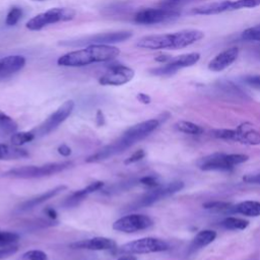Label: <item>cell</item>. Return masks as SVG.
I'll return each mask as SVG.
<instances>
[{
    "mask_svg": "<svg viewBox=\"0 0 260 260\" xmlns=\"http://www.w3.org/2000/svg\"><path fill=\"white\" fill-rule=\"evenodd\" d=\"M159 126V121L157 119H150L140 122L132 127L128 128L118 139L111 142L110 144L102 147L93 154L89 155L85 161L86 162H99L116 154L124 152L126 149L130 148L132 145L138 141L144 139L151 132H153Z\"/></svg>",
    "mask_w": 260,
    "mask_h": 260,
    "instance_id": "cell-1",
    "label": "cell"
},
{
    "mask_svg": "<svg viewBox=\"0 0 260 260\" xmlns=\"http://www.w3.org/2000/svg\"><path fill=\"white\" fill-rule=\"evenodd\" d=\"M120 50L111 45H89L83 49L68 52L57 60L64 67H82L92 63L107 62L117 58Z\"/></svg>",
    "mask_w": 260,
    "mask_h": 260,
    "instance_id": "cell-2",
    "label": "cell"
},
{
    "mask_svg": "<svg viewBox=\"0 0 260 260\" xmlns=\"http://www.w3.org/2000/svg\"><path fill=\"white\" fill-rule=\"evenodd\" d=\"M204 34L199 29H184L173 34L151 35L141 38L136 46L141 49H183L203 39Z\"/></svg>",
    "mask_w": 260,
    "mask_h": 260,
    "instance_id": "cell-3",
    "label": "cell"
},
{
    "mask_svg": "<svg viewBox=\"0 0 260 260\" xmlns=\"http://www.w3.org/2000/svg\"><path fill=\"white\" fill-rule=\"evenodd\" d=\"M72 166L71 161L50 162L42 166H25L14 168L3 173L4 177L17 178V179H35L51 176L60 173Z\"/></svg>",
    "mask_w": 260,
    "mask_h": 260,
    "instance_id": "cell-4",
    "label": "cell"
},
{
    "mask_svg": "<svg viewBox=\"0 0 260 260\" xmlns=\"http://www.w3.org/2000/svg\"><path fill=\"white\" fill-rule=\"evenodd\" d=\"M248 158V155L240 153H212L199 158L196 165L202 171H231Z\"/></svg>",
    "mask_w": 260,
    "mask_h": 260,
    "instance_id": "cell-5",
    "label": "cell"
},
{
    "mask_svg": "<svg viewBox=\"0 0 260 260\" xmlns=\"http://www.w3.org/2000/svg\"><path fill=\"white\" fill-rule=\"evenodd\" d=\"M75 10L67 7H55L30 18L25 26L29 30H40L50 24L65 22L75 17Z\"/></svg>",
    "mask_w": 260,
    "mask_h": 260,
    "instance_id": "cell-6",
    "label": "cell"
},
{
    "mask_svg": "<svg viewBox=\"0 0 260 260\" xmlns=\"http://www.w3.org/2000/svg\"><path fill=\"white\" fill-rule=\"evenodd\" d=\"M212 135L223 140L237 141L247 145L260 144V132L253 129L249 123L239 125L236 129H216Z\"/></svg>",
    "mask_w": 260,
    "mask_h": 260,
    "instance_id": "cell-7",
    "label": "cell"
},
{
    "mask_svg": "<svg viewBox=\"0 0 260 260\" xmlns=\"http://www.w3.org/2000/svg\"><path fill=\"white\" fill-rule=\"evenodd\" d=\"M183 188L184 183L182 181H174L162 186H157L155 188H152L144 195H142L139 199H137L135 202L129 205L127 209L132 210L152 205L153 203L181 191Z\"/></svg>",
    "mask_w": 260,
    "mask_h": 260,
    "instance_id": "cell-8",
    "label": "cell"
},
{
    "mask_svg": "<svg viewBox=\"0 0 260 260\" xmlns=\"http://www.w3.org/2000/svg\"><path fill=\"white\" fill-rule=\"evenodd\" d=\"M74 109V102L68 100L64 102L53 114H51L44 122L38 125L36 128L31 129L35 138L43 137L53 130H55L61 123H63L72 113Z\"/></svg>",
    "mask_w": 260,
    "mask_h": 260,
    "instance_id": "cell-9",
    "label": "cell"
},
{
    "mask_svg": "<svg viewBox=\"0 0 260 260\" xmlns=\"http://www.w3.org/2000/svg\"><path fill=\"white\" fill-rule=\"evenodd\" d=\"M132 37L131 31L121 30V31H112V32H101L86 38L78 39L75 41H61L59 45L70 46V47H80V46H89V45H111L115 43H121L127 41Z\"/></svg>",
    "mask_w": 260,
    "mask_h": 260,
    "instance_id": "cell-10",
    "label": "cell"
},
{
    "mask_svg": "<svg viewBox=\"0 0 260 260\" xmlns=\"http://www.w3.org/2000/svg\"><path fill=\"white\" fill-rule=\"evenodd\" d=\"M169 249V244L157 238L147 237L131 241L119 248L120 253L124 254H149L164 252Z\"/></svg>",
    "mask_w": 260,
    "mask_h": 260,
    "instance_id": "cell-11",
    "label": "cell"
},
{
    "mask_svg": "<svg viewBox=\"0 0 260 260\" xmlns=\"http://www.w3.org/2000/svg\"><path fill=\"white\" fill-rule=\"evenodd\" d=\"M180 16V12L162 7V8H145L139 10L134 15V21L138 24H144V25H150V24H156L161 23L166 21H170L173 19H176Z\"/></svg>",
    "mask_w": 260,
    "mask_h": 260,
    "instance_id": "cell-12",
    "label": "cell"
},
{
    "mask_svg": "<svg viewBox=\"0 0 260 260\" xmlns=\"http://www.w3.org/2000/svg\"><path fill=\"white\" fill-rule=\"evenodd\" d=\"M153 224L152 219L145 214L132 213L117 219L113 223V229L118 232L132 234L149 229Z\"/></svg>",
    "mask_w": 260,
    "mask_h": 260,
    "instance_id": "cell-13",
    "label": "cell"
},
{
    "mask_svg": "<svg viewBox=\"0 0 260 260\" xmlns=\"http://www.w3.org/2000/svg\"><path fill=\"white\" fill-rule=\"evenodd\" d=\"M200 59V54L193 52L188 54H183L178 56L177 58L171 60L162 66L153 68L150 70V73L158 76H169L176 73L178 70L186 67H190L195 65Z\"/></svg>",
    "mask_w": 260,
    "mask_h": 260,
    "instance_id": "cell-14",
    "label": "cell"
},
{
    "mask_svg": "<svg viewBox=\"0 0 260 260\" xmlns=\"http://www.w3.org/2000/svg\"><path fill=\"white\" fill-rule=\"evenodd\" d=\"M134 70L123 64H114L100 77L99 83L102 85L119 86L129 82L134 77Z\"/></svg>",
    "mask_w": 260,
    "mask_h": 260,
    "instance_id": "cell-15",
    "label": "cell"
},
{
    "mask_svg": "<svg viewBox=\"0 0 260 260\" xmlns=\"http://www.w3.org/2000/svg\"><path fill=\"white\" fill-rule=\"evenodd\" d=\"M71 249L79 250H91V251H105L116 248V242L106 237H94L91 239L80 240L73 242L69 245Z\"/></svg>",
    "mask_w": 260,
    "mask_h": 260,
    "instance_id": "cell-16",
    "label": "cell"
},
{
    "mask_svg": "<svg viewBox=\"0 0 260 260\" xmlns=\"http://www.w3.org/2000/svg\"><path fill=\"white\" fill-rule=\"evenodd\" d=\"M25 65V58L21 55H9L0 59V81L10 78Z\"/></svg>",
    "mask_w": 260,
    "mask_h": 260,
    "instance_id": "cell-17",
    "label": "cell"
},
{
    "mask_svg": "<svg viewBox=\"0 0 260 260\" xmlns=\"http://www.w3.org/2000/svg\"><path fill=\"white\" fill-rule=\"evenodd\" d=\"M239 56V49L232 47L220 52L208 63V69L214 72H219L231 66Z\"/></svg>",
    "mask_w": 260,
    "mask_h": 260,
    "instance_id": "cell-18",
    "label": "cell"
},
{
    "mask_svg": "<svg viewBox=\"0 0 260 260\" xmlns=\"http://www.w3.org/2000/svg\"><path fill=\"white\" fill-rule=\"evenodd\" d=\"M66 189H67L66 185H59V186H57V187H55L53 189H50V190H48V191H46V192H44V193H42V194H40L38 196H35V197H32V198L22 202L19 205L18 209L20 211H26V210L32 209L34 207L44 203L45 201H47V200L57 196L58 194H60L62 191L66 190Z\"/></svg>",
    "mask_w": 260,
    "mask_h": 260,
    "instance_id": "cell-19",
    "label": "cell"
},
{
    "mask_svg": "<svg viewBox=\"0 0 260 260\" xmlns=\"http://www.w3.org/2000/svg\"><path fill=\"white\" fill-rule=\"evenodd\" d=\"M226 11H232V0H222L202 4L192 9V13L199 15H213Z\"/></svg>",
    "mask_w": 260,
    "mask_h": 260,
    "instance_id": "cell-20",
    "label": "cell"
},
{
    "mask_svg": "<svg viewBox=\"0 0 260 260\" xmlns=\"http://www.w3.org/2000/svg\"><path fill=\"white\" fill-rule=\"evenodd\" d=\"M104 186V183L102 181H95L90 183L89 185H87L86 187H84L83 189L77 190L75 192H73L64 202V204L66 206H74L76 204H78L80 201H82L87 195H89L90 193H93L98 190H100L102 187Z\"/></svg>",
    "mask_w": 260,
    "mask_h": 260,
    "instance_id": "cell-21",
    "label": "cell"
},
{
    "mask_svg": "<svg viewBox=\"0 0 260 260\" xmlns=\"http://www.w3.org/2000/svg\"><path fill=\"white\" fill-rule=\"evenodd\" d=\"M240 213L246 216H260V202L259 201H253V200H247L240 202L233 207V213Z\"/></svg>",
    "mask_w": 260,
    "mask_h": 260,
    "instance_id": "cell-22",
    "label": "cell"
},
{
    "mask_svg": "<svg viewBox=\"0 0 260 260\" xmlns=\"http://www.w3.org/2000/svg\"><path fill=\"white\" fill-rule=\"evenodd\" d=\"M28 156V152L19 146L0 143V160L17 159Z\"/></svg>",
    "mask_w": 260,
    "mask_h": 260,
    "instance_id": "cell-23",
    "label": "cell"
},
{
    "mask_svg": "<svg viewBox=\"0 0 260 260\" xmlns=\"http://www.w3.org/2000/svg\"><path fill=\"white\" fill-rule=\"evenodd\" d=\"M216 238V233L212 230H203L200 231L192 240L190 249L197 250L206 247L210 243H212Z\"/></svg>",
    "mask_w": 260,
    "mask_h": 260,
    "instance_id": "cell-24",
    "label": "cell"
},
{
    "mask_svg": "<svg viewBox=\"0 0 260 260\" xmlns=\"http://www.w3.org/2000/svg\"><path fill=\"white\" fill-rule=\"evenodd\" d=\"M17 130L16 122L0 110V134L2 136L12 135Z\"/></svg>",
    "mask_w": 260,
    "mask_h": 260,
    "instance_id": "cell-25",
    "label": "cell"
},
{
    "mask_svg": "<svg viewBox=\"0 0 260 260\" xmlns=\"http://www.w3.org/2000/svg\"><path fill=\"white\" fill-rule=\"evenodd\" d=\"M220 224L226 230L241 231V230H245L249 225V221L244 218H240V217L228 216L222 219Z\"/></svg>",
    "mask_w": 260,
    "mask_h": 260,
    "instance_id": "cell-26",
    "label": "cell"
},
{
    "mask_svg": "<svg viewBox=\"0 0 260 260\" xmlns=\"http://www.w3.org/2000/svg\"><path fill=\"white\" fill-rule=\"evenodd\" d=\"M175 127L180 132H183L185 134H191V135H199L203 132V129L198 126L195 123L189 122V121H179L175 124Z\"/></svg>",
    "mask_w": 260,
    "mask_h": 260,
    "instance_id": "cell-27",
    "label": "cell"
},
{
    "mask_svg": "<svg viewBox=\"0 0 260 260\" xmlns=\"http://www.w3.org/2000/svg\"><path fill=\"white\" fill-rule=\"evenodd\" d=\"M35 139L34 133L30 131H22V132H15L12 134L10 141L12 145L20 146L26 142H30Z\"/></svg>",
    "mask_w": 260,
    "mask_h": 260,
    "instance_id": "cell-28",
    "label": "cell"
},
{
    "mask_svg": "<svg viewBox=\"0 0 260 260\" xmlns=\"http://www.w3.org/2000/svg\"><path fill=\"white\" fill-rule=\"evenodd\" d=\"M203 207L205 209H209L212 211H228L233 213V207L234 205L229 202L223 201H212V202H206L203 204Z\"/></svg>",
    "mask_w": 260,
    "mask_h": 260,
    "instance_id": "cell-29",
    "label": "cell"
},
{
    "mask_svg": "<svg viewBox=\"0 0 260 260\" xmlns=\"http://www.w3.org/2000/svg\"><path fill=\"white\" fill-rule=\"evenodd\" d=\"M242 39L248 42H260V24L245 29L242 32Z\"/></svg>",
    "mask_w": 260,
    "mask_h": 260,
    "instance_id": "cell-30",
    "label": "cell"
},
{
    "mask_svg": "<svg viewBox=\"0 0 260 260\" xmlns=\"http://www.w3.org/2000/svg\"><path fill=\"white\" fill-rule=\"evenodd\" d=\"M19 240V236L12 232H1L0 231V247H6L14 245Z\"/></svg>",
    "mask_w": 260,
    "mask_h": 260,
    "instance_id": "cell-31",
    "label": "cell"
},
{
    "mask_svg": "<svg viewBox=\"0 0 260 260\" xmlns=\"http://www.w3.org/2000/svg\"><path fill=\"white\" fill-rule=\"evenodd\" d=\"M260 5V0H234L232 1V11L244 8H254Z\"/></svg>",
    "mask_w": 260,
    "mask_h": 260,
    "instance_id": "cell-32",
    "label": "cell"
},
{
    "mask_svg": "<svg viewBox=\"0 0 260 260\" xmlns=\"http://www.w3.org/2000/svg\"><path fill=\"white\" fill-rule=\"evenodd\" d=\"M21 15H22V10H21V8L16 7V6H13V7L9 10V12L7 13V15H6L5 23H6L7 25H9V26L15 25V24L19 21Z\"/></svg>",
    "mask_w": 260,
    "mask_h": 260,
    "instance_id": "cell-33",
    "label": "cell"
},
{
    "mask_svg": "<svg viewBox=\"0 0 260 260\" xmlns=\"http://www.w3.org/2000/svg\"><path fill=\"white\" fill-rule=\"evenodd\" d=\"M18 260H48V256L41 250H29L23 253Z\"/></svg>",
    "mask_w": 260,
    "mask_h": 260,
    "instance_id": "cell-34",
    "label": "cell"
},
{
    "mask_svg": "<svg viewBox=\"0 0 260 260\" xmlns=\"http://www.w3.org/2000/svg\"><path fill=\"white\" fill-rule=\"evenodd\" d=\"M243 81L251 87L260 88V74L246 75L243 77Z\"/></svg>",
    "mask_w": 260,
    "mask_h": 260,
    "instance_id": "cell-35",
    "label": "cell"
},
{
    "mask_svg": "<svg viewBox=\"0 0 260 260\" xmlns=\"http://www.w3.org/2000/svg\"><path fill=\"white\" fill-rule=\"evenodd\" d=\"M18 248L15 245L11 246H6V247H0V259L7 258L17 252Z\"/></svg>",
    "mask_w": 260,
    "mask_h": 260,
    "instance_id": "cell-36",
    "label": "cell"
},
{
    "mask_svg": "<svg viewBox=\"0 0 260 260\" xmlns=\"http://www.w3.org/2000/svg\"><path fill=\"white\" fill-rule=\"evenodd\" d=\"M144 156H145L144 150H143V149H138V150H136L134 153H132L128 158H126V160L124 161V164H125V165H130V164L136 162V161L142 159Z\"/></svg>",
    "mask_w": 260,
    "mask_h": 260,
    "instance_id": "cell-37",
    "label": "cell"
},
{
    "mask_svg": "<svg viewBox=\"0 0 260 260\" xmlns=\"http://www.w3.org/2000/svg\"><path fill=\"white\" fill-rule=\"evenodd\" d=\"M139 182L142 184V185H144V186H146V187H149V188H155V187H157V186H159L158 185V182H157V180H156V178L155 177H153V176H145V177H143V178H141L140 180H139Z\"/></svg>",
    "mask_w": 260,
    "mask_h": 260,
    "instance_id": "cell-38",
    "label": "cell"
},
{
    "mask_svg": "<svg viewBox=\"0 0 260 260\" xmlns=\"http://www.w3.org/2000/svg\"><path fill=\"white\" fill-rule=\"evenodd\" d=\"M243 181L248 184H260V174L247 175L243 177Z\"/></svg>",
    "mask_w": 260,
    "mask_h": 260,
    "instance_id": "cell-39",
    "label": "cell"
},
{
    "mask_svg": "<svg viewBox=\"0 0 260 260\" xmlns=\"http://www.w3.org/2000/svg\"><path fill=\"white\" fill-rule=\"evenodd\" d=\"M136 98H137V100H138L140 103H142V104H144V105H148V104L151 102L150 96H149L148 94H146V93L139 92Z\"/></svg>",
    "mask_w": 260,
    "mask_h": 260,
    "instance_id": "cell-40",
    "label": "cell"
},
{
    "mask_svg": "<svg viewBox=\"0 0 260 260\" xmlns=\"http://www.w3.org/2000/svg\"><path fill=\"white\" fill-rule=\"evenodd\" d=\"M58 152H59L61 155H63V156H68V155L71 154V149H70L69 146H67V145H65V144H62V145H60V146L58 147Z\"/></svg>",
    "mask_w": 260,
    "mask_h": 260,
    "instance_id": "cell-41",
    "label": "cell"
},
{
    "mask_svg": "<svg viewBox=\"0 0 260 260\" xmlns=\"http://www.w3.org/2000/svg\"><path fill=\"white\" fill-rule=\"evenodd\" d=\"M96 124H98V126H103L105 124V117L101 110H99L96 112Z\"/></svg>",
    "mask_w": 260,
    "mask_h": 260,
    "instance_id": "cell-42",
    "label": "cell"
},
{
    "mask_svg": "<svg viewBox=\"0 0 260 260\" xmlns=\"http://www.w3.org/2000/svg\"><path fill=\"white\" fill-rule=\"evenodd\" d=\"M45 213H46V215H47L48 217H50L51 219H55V218L57 217V212H56V210L53 209V208H51V207H47V208L45 209Z\"/></svg>",
    "mask_w": 260,
    "mask_h": 260,
    "instance_id": "cell-43",
    "label": "cell"
},
{
    "mask_svg": "<svg viewBox=\"0 0 260 260\" xmlns=\"http://www.w3.org/2000/svg\"><path fill=\"white\" fill-rule=\"evenodd\" d=\"M252 54H253V56H254L256 59L260 60V45H259V46H256V47H254V48H253V50H252Z\"/></svg>",
    "mask_w": 260,
    "mask_h": 260,
    "instance_id": "cell-44",
    "label": "cell"
},
{
    "mask_svg": "<svg viewBox=\"0 0 260 260\" xmlns=\"http://www.w3.org/2000/svg\"><path fill=\"white\" fill-rule=\"evenodd\" d=\"M117 260H136V257L133 256V254H126V255L118 258Z\"/></svg>",
    "mask_w": 260,
    "mask_h": 260,
    "instance_id": "cell-45",
    "label": "cell"
},
{
    "mask_svg": "<svg viewBox=\"0 0 260 260\" xmlns=\"http://www.w3.org/2000/svg\"><path fill=\"white\" fill-rule=\"evenodd\" d=\"M171 58L168 55H160V56H157V58H155V60L158 61V62H166V61H168Z\"/></svg>",
    "mask_w": 260,
    "mask_h": 260,
    "instance_id": "cell-46",
    "label": "cell"
},
{
    "mask_svg": "<svg viewBox=\"0 0 260 260\" xmlns=\"http://www.w3.org/2000/svg\"><path fill=\"white\" fill-rule=\"evenodd\" d=\"M32 1H39V2H41V1H45V0H32Z\"/></svg>",
    "mask_w": 260,
    "mask_h": 260,
    "instance_id": "cell-47",
    "label": "cell"
},
{
    "mask_svg": "<svg viewBox=\"0 0 260 260\" xmlns=\"http://www.w3.org/2000/svg\"><path fill=\"white\" fill-rule=\"evenodd\" d=\"M171 1H179V0H171Z\"/></svg>",
    "mask_w": 260,
    "mask_h": 260,
    "instance_id": "cell-48",
    "label": "cell"
},
{
    "mask_svg": "<svg viewBox=\"0 0 260 260\" xmlns=\"http://www.w3.org/2000/svg\"><path fill=\"white\" fill-rule=\"evenodd\" d=\"M252 260H255V259H252Z\"/></svg>",
    "mask_w": 260,
    "mask_h": 260,
    "instance_id": "cell-49",
    "label": "cell"
}]
</instances>
